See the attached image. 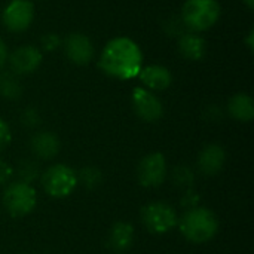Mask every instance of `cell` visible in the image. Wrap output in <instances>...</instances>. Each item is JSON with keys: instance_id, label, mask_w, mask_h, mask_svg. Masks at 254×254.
Segmentation results:
<instances>
[{"instance_id": "19", "label": "cell", "mask_w": 254, "mask_h": 254, "mask_svg": "<svg viewBox=\"0 0 254 254\" xmlns=\"http://www.w3.org/2000/svg\"><path fill=\"white\" fill-rule=\"evenodd\" d=\"M22 94L21 83L10 74L0 76V95L7 100H16Z\"/></svg>"}, {"instance_id": "22", "label": "cell", "mask_w": 254, "mask_h": 254, "mask_svg": "<svg viewBox=\"0 0 254 254\" xmlns=\"http://www.w3.org/2000/svg\"><path fill=\"white\" fill-rule=\"evenodd\" d=\"M164 28H165V33L168 36H176V37H180L182 34H185L188 31L186 25L183 24L182 18L180 16H173L170 18L165 24H164Z\"/></svg>"}, {"instance_id": "27", "label": "cell", "mask_w": 254, "mask_h": 254, "mask_svg": "<svg viewBox=\"0 0 254 254\" xmlns=\"http://www.w3.org/2000/svg\"><path fill=\"white\" fill-rule=\"evenodd\" d=\"M12 176H13L12 167L7 162H4V161L0 159V186L4 185V183H7Z\"/></svg>"}, {"instance_id": "3", "label": "cell", "mask_w": 254, "mask_h": 254, "mask_svg": "<svg viewBox=\"0 0 254 254\" xmlns=\"http://www.w3.org/2000/svg\"><path fill=\"white\" fill-rule=\"evenodd\" d=\"M220 3L217 0H186L182 7V21L188 31L201 33L210 30L220 18Z\"/></svg>"}, {"instance_id": "8", "label": "cell", "mask_w": 254, "mask_h": 254, "mask_svg": "<svg viewBox=\"0 0 254 254\" xmlns=\"http://www.w3.org/2000/svg\"><path fill=\"white\" fill-rule=\"evenodd\" d=\"M167 177V161L162 153H150L144 156L137 168V179L144 188H158Z\"/></svg>"}, {"instance_id": "4", "label": "cell", "mask_w": 254, "mask_h": 254, "mask_svg": "<svg viewBox=\"0 0 254 254\" xmlns=\"http://www.w3.org/2000/svg\"><path fill=\"white\" fill-rule=\"evenodd\" d=\"M40 179L45 192L52 198H65L71 195L77 186L76 173L64 164L52 165L42 174Z\"/></svg>"}, {"instance_id": "17", "label": "cell", "mask_w": 254, "mask_h": 254, "mask_svg": "<svg viewBox=\"0 0 254 254\" xmlns=\"http://www.w3.org/2000/svg\"><path fill=\"white\" fill-rule=\"evenodd\" d=\"M228 110L234 119L249 122L254 118L253 98L247 94H237L229 100Z\"/></svg>"}, {"instance_id": "15", "label": "cell", "mask_w": 254, "mask_h": 254, "mask_svg": "<svg viewBox=\"0 0 254 254\" xmlns=\"http://www.w3.org/2000/svg\"><path fill=\"white\" fill-rule=\"evenodd\" d=\"M30 146L34 156L43 161L55 158L57 153L60 152V140L54 132L49 131H42L34 134L30 141Z\"/></svg>"}, {"instance_id": "13", "label": "cell", "mask_w": 254, "mask_h": 254, "mask_svg": "<svg viewBox=\"0 0 254 254\" xmlns=\"http://www.w3.org/2000/svg\"><path fill=\"white\" fill-rule=\"evenodd\" d=\"M226 161V153L219 144H210L202 149L198 158V170L204 176H216L222 171Z\"/></svg>"}, {"instance_id": "9", "label": "cell", "mask_w": 254, "mask_h": 254, "mask_svg": "<svg viewBox=\"0 0 254 254\" xmlns=\"http://www.w3.org/2000/svg\"><path fill=\"white\" fill-rule=\"evenodd\" d=\"M132 107L138 118L146 122H156L164 115V107L161 100L146 88H135L132 91Z\"/></svg>"}, {"instance_id": "5", "label": "cell", "mask_w": 254, "mask_h": 254, "mask_svg": "<svg viewBox=\"0 0 254 254\" xmlns=\"http://www.w3.org/2000/svg\"><path fill=\"white\" fill-rule=\"evenodd\" d=\"M36 202H37V195L31 185L15 182L4 189L3 204L7 213L13 217L27 216L34 210Z\"/></svg>"}, {"instance_id": "16", "label": "cell", "mask_w": 254, "mask_h": 254, "mask_svg": "<svg viewBox=\"0 0 254 254\" xmlns=\"http://www.w3.org/2000/svg\"><path fill=\"white\" fill-rule=\"evenodd\" d=\"M179 52L182 57L190 61H198L207 54V43L202 36L193 31H186L179 37Z\"/></svg>"}, {"instance_id": "7", "label": "cell", "mask_w": 254, "mask_h": 254, "mask_svg": "<svg viewBox=\"0 0 254 254\" xmlns=\"http://www.w3.org/2000/svg\"><path fill=\"white\" fill-rule=\"evenodd\" d=\"M34 19V6L30 0H10L1 13L3 25L13 33L25 31Z\"/></svg>"}, {"instance_id": "29", "label": "cell", "mask_w": 254, "mask_h": 254, "mask_svg": "<svg viewBox=\"0 0 254 254\" xmlns=\"http://www.w3.org/2000/svg\"><path fill=\"white\" fill-rule=\"evenodd\" d=\"M253 37H254V34H253V30L249 33V37H247V46H249V49L250 51H253Z\"/></svg>"}, {"instance_id": "2", "label": "cell", "mask_w": 254, "mask_h": 254, "mask_svg": "<svg viewBox=\"0 0 254 254\" xmlns=\"http://www.w3.org/2000/svg\"><path fill=\"white\" fill-rule=\"evenodd\" d=\"M179 228L183 237L195 244H202L213 240L219 231V220L208 208L195 207L188 210L179 220Z\"/></svg>"}, {"instance_id": "28", "label": "cell", "mask_w": 254, "mask_h": 254, "mask_svg": "<svg viewBox=\"0 0 254 254\" xmlns=\"http://www.w3.org/2000/svg\"><path fill=\"white\" fill-rule=\"evenodd\" d=\"M6 61H7V48L4 42L0 39V67H3Z\"/></svg>"}, {"instance_id": "21", "label": "cell", "mask_w": 254, "mask_h": 254, "mask_svg": "<svg viewBox=\"0 0 254 254\" xmlns=\"http://www.w3.org/2000/svg\"><path fill=\"white\" fill-rule=\"evenodd\" d=\"M171 179H173V183L177 188H180V189H190L193 186V182H195V174H193V171L189 167L180 165V167H176L173 170Z\"/></svg>"}, {"instance_id": "1", "label": "cell", "mask_w": 254, "mask_h": 254, "mask_svg": "<svg viewBox=\"0 0 254 254\" xmlns=\"http://www.w3.org/2000/svg\"><path fill=\"white\" fill-rule=\"evenodd\" d=\"M98 65L110 77L129 80L137 77L143 67V52L132 39L115 37L103 48Z\"/></svg>"}, {"instance_id": "12", "label": "cell", "mask_w": 254, "mask_h": 254, "mask_svg": "<svg viewBox=\"0 0 254 254\" xmlns=\"http://www.w3.org/2000/svg\"><path fill=\"white\" fill-rule=\"evenodd\" d=\"M141 83L149 91H164L167 89L173 82L171 71L161 64H150L146 67H141L138 76Z\"/></svg>"}, {"instance_id": "6", "label": "cell", "mask_w": 254, "mask_h": 254, "mask_svg": "<svg viewBox=\"0 0 254 254\" xmlns=\"http://www.w3.org/2000/svg\"><path fill=\"white\" fill-rule=\"evenodd\" d=\"M143 225L152 234H165L177 225L176 211L165 202H152L141 210Z\"/></svg>"}, {"instance_id": "26", "label": "cell", "mask_w": 254, "mask_h": 254, "mask_svg": "<svg viewBox=\"0 0 254 254\" xmlns=\"http://www.w3.org/2000/svg\"><path fill=\"white\" fill-rule=\"evenodd\" d=\"M198 204H199V195H198L196 192H193L192 189H188L186 193H185L183 198H182V205H183L185 208L190 210V208L198 207Z\"/></svg>"}, {"instance_id": "20", "label": "cell", "mask_w": 254, "mask_h": 254, "mask_svg": "<svg viewBox=\"0 0 254 254\" xmlns=\"http://www.w3.org/2000/svg\"><path fill=\"white\" fill-rule=\"evenodd\" d=\"M77 177V183H82L83 188L86 189H95L101 185L103 176L101 171L95 167H85L79 171Z\"/></svg>"}, {"instance_id": "24", "label": "cell", "mask_w": 254, "mask_h": 254, "mask_svg": "<svg viewBox=\"0 0 254 254\" xmlns=\"http://www.w3.org/2000/svg\"><path fill=\"white\" fill-rule=\"evenodd\" d=\"M40 43H42V48L45 51H55L61 45V37L55 33H46L42 37Z\"/></svg>"}, {"instance_id": "10", "label": "cell", "mask_w": 254, "mask_h": 254, "mask_svg": "<svg viewBox=\"0 0 254 254\" xmlns=\"http://www.w3.org/2000/svg\"><path fill=\"white\" fill-rule=\"evenodd\" d=\"M64 52L73 64L85 65L88 64L95 54L92 40L83 33H71L64 40Z\"/></svg>"}, {"instance_id": "14", "label": "cell", "mask_w": 254, "mask_h": 254, "mask_svg": "<svg viewBox=\"0 0 254 254\" xmlns=\"http://www.w3.org/2000/svg\"><path fill=\"white\" fill-rule=\"evenodd\" d=\"M134 243V228L127 222H119L112 226L107 235V247L116 254L128 252Z\"/></svg>"}, {"instance_id": "11", "label": "cell", "mask_w": 254, "mask_h": 254, "mask_svg": "<svg viewBox=\"0 0 254 254\" xmlns=\"http://www.w3.org/2000/svg\"><path fill=\"white\" fill-rule=\"evenodd\" d=\"M7 61L13 73L30 74L42 64V51L33 45H22L7 55Z\"/></svg>"}, {"instance_id": "25", "label": "cell", "mask_w": 254, "mask_h": 254, "mask_svg": "<svg viewBox=\"0 0 254 254\" xmlns=\"http://www.w3.org/2000/svg\"><path fill=\"white\" fill-rule=\"evenodd\" d=\"M10 140H12L10 128L3 119H0V152H3L10 144Z\"/></svg>"}, {"instance_id": "23", "label": "cell", "mask_w": 254, "mask_h": 254, "mask_svg": "<svg viewBox=\"0 0 254 254\" xmlns=\"http://www.w3.org/2000/svg\"><path fill=\"white\" fill-rule=\"evenodd\" d=\"M40 115L37 113V110L36 109H25L24 110V113H22V116H21V122H22V125L24 127H27V128H36L39 124H40Z\"/></svg>"}, {"instance_id": "18", "label": "cell", "mask_w": 254, "mask_h": 254, "mask_svg": "<svg viewBox=\"0 0 254 254\" xmlns=\"http://www.w3.org/2000/svg\"><path fill=\"white\" fill-rule=\"evenodd\" d=\"M16 174L19 179L18 182L31 185L40 179V165L34 159H22L16 167Z\"/></svg>"}]
</instances>
